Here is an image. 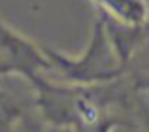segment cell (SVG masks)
<instances>
[{"instance_id":"7a4b0ae2","label":"cell","mask_w":149,"mask_h":132,"mask_svg":"<svg viewBox=\"0 0 149 132\" xmlns=\"http://www.w3.org/2000/svg\"><path fill=\"white\" fill-rule=\"evenodd\" d=\"M45 70L47 59L42 45L0 17V79L17 76L29 81Z\"/></svg>"},{"instance_id":"277c9868","label":"cell","mask_w":149,"mask_h":132,"mask_svg":"<svg viewBox=\"0 0 149 132\" xmlns=\"http://www.w3.org/2000/svg\"><path fill=\"white\" fill-rule=\"evenodd\" d=\"M23 119V106L0 89V130H13Z\"/></svg>"},{"instance_id":"3957f363","label":"cell","mask_w":149,"mask_h":132,"mask_svg":"<svg viewBox=\"0 0 149 132\" xmlns=\"http://www.w3.org/2000/svg\"><path fill=\"white\" fill-rule=\"evenodd\" d=\"M96 11L127 25H147L146 0H91Z\"/></svg>"},{"instance_id":"6da1fadb","label":"cell","mask_w":149,"mask_h":132,"mask_svg":"<svg viewBox=\"0 0 149 132\" xmlns=\"http://www.w3.org/2000/svg\"><path fill=\"white\" fill-rule=\"evenodd\" d=\"M42 49L47 59V70L44 72V76L57 83L89 87V85L113 81L127 72V68L119 63L108 36H106L104 25H102L98 13L93 23L87 45L77 57L64 55L47 45H42Z\"/></svg>"}]
</instances>
